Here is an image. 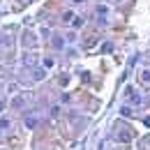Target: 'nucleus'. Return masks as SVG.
I'll list each match as a JSON object with an SVG mask.
<instances>
[{
  "label": "nucleus",
  "mask_w": 150,
  "mask_h": 150,
  "mask_svg": "<svg viewBox=\"0 0 150 150\" xmlns=\"http://www.w3.org/2000/svg\"><path fill=\"white\" fill-rule=\"evenodd\" d=\"M118 139L127 143V141H129V139H132V134H129V132H127V129H120V132H118Z\"/></svg>",
  "instance_id": "1"
},
{
  "label": "nucleus",
  "mask_w": 150,
  "mask_h": 150,
  "mask_svg": "<svg viewBox=\"0 0 150 150\" xmlns=\"http://www.w3.org/2000/svg\"><path fill=\"white\" fill-rule=\"evenodd\" d=\"M141 81H143V83H148V81H150V72H148V69L141 72Z\"/></svg>",
  "instance_id": "2"
},
{
  "label": "nucleus",
  "mask_w": 150,
  "mask_h": 150,
  "mask_svg": "<svg viewBox=\"0 0 150 150\" xmlns=\"http://www.w3.org/2000/svg\"><path fill=\"white\" fill-rule=\"evenodd\" d=\"M7 127H9V120H7V118H0V132L7 129Z\"/></svg>",
  "instance_id": "3"
},
{
  "label": "nucleus",
  "mask_w": 150,
  "mask_h": 150,
  "mask_svg": "<svg viewBox=\"0 0 150 150\" xmlns=\"http://www.w3.org/2000/svg\"><path fill=\"white\" fill-rule=\"evenodd\" d=\"M53 46H58V49H60V46H62V39L56 37V39H53Z\"/></svg>",
  "instance_id": "4"
},
{
  "label": "nucleus",
  "mask_w": 150,
  "mask_h": 150,
  "mask_svg": "<svg viewBox=\"0 0 150 150\" xmlns=\"http://www.w3.org/2000/svg\"><path fill=\"white\" fill-rule=\"evenodd\" d=\"M83 25V19H74V28H81Z\"/></svg>",
  "instance_id": "5"
},
{
  "label": "nucleus",
  "mask_w": 150,
  "mask_h": 150,
  "mask_svg": "<svg viewBox=\"0 0 150 150\" xmlns=\"http://www.w3.org/2000/svg\"><path fill=\"white\" fill-rule=\"evenodd\" d=\"M2 109H5V102H2V99H0V111H2Z\"/></svg>",
  "instance_id": "6"
}]
</instances>
